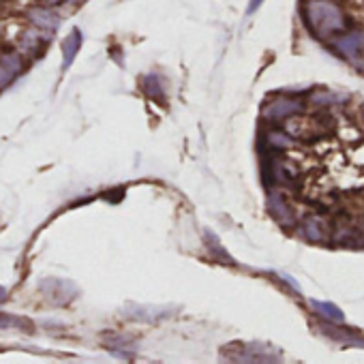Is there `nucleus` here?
Returning <instances> with one entry per match:
<instances>
[{"instance_id":"39448f33","label":"nucleus","mask_w":364,"mask_h":364,"mask_svg":"<svg viewBox=\"0 0 364 364\" xmlns=\"http://www.w3.org/2000/svg\"><path fill=\"white\" fill-rule=\"evenodd\" d=\"M302 112H304V103L302 101H294V99H277V101H270L264 107L266 118H272V120L291 118V116L302 114Z\"/></svg>"},{"instance_id":"9b49d317","label":"nucleus","mask_w":364,"mask_h":364,"mask_svg":"<svg viewBox=\"0 0 364 364\" xmlns=\"http://www.w3.org/2000/svg\"><path fill=\"white\" fill-rule=\"evenodd\" d=\"M0 328H22V330H31V323L22 321L20 317L0 315Z\"/></svg>"},{"instance_id":"2eb2a0df","label":"nucleus","mask_w":364,"mask_h":364,"mask_svg":"<svg viewBox=\"0 0 364 364\" xmlns=\"http://www.w3.org/2000/svg\"><path fill=\"white\" fill-rule=\"evenodd\" d=\"M67 3H77V0H67Z\"/></svg>"},{"instance_id":"f8f14e48","label":"nucleus","mask_w":364,"mask_h":364,"mask_svg":"<svg viewBox=\"0 0 364 364\" xmlns=\"http://www.w3.org/2000/svg\"><path fill=\"white\" fill-rule=\"evenodd\" d=\"M14 73L5 67V65H0V90H3L5 86H9L11 82H14Z\"/></svg>"},{"instance_id":"ddd939ff","label":"nucleus","mask_w":364,"mask_h":364,"mask_svg":"<svg viewBox=\"0 0 364 364\" xmlns=\"http://www.w3.org/2000/svg\"><path fill=\"white\" fill-rule=\"evenodd\" d=\"M264 3V0H251V5H249V14H253L259 5Z\"/></svg>"},{"instance_id":"f03ea898","label":"nucleus","mask_w":364,"mask_h":364,"mask_svg":"<svg viewBox=\"0 0 364 364\" xmlns=\"http://www.w3.org/2000/svg\"><path fill=\"white\" fill-rule=\"evenodd\" d=\"M298 230L311 242H328V240H332V219H328V215L326 217L306 215L300 221Z\"/></svg>"},{"instance_id":"0eeeda50","label":"nucleus","mask_w":364,"mask_h":364,"mask_svg":"<svg viewBox=\"0 0 364 364\" xmlns=\"http://www.w3.org/2000/svg\"><path fill=\"white\" fill-rule=\"evenodd\" d=\"M28 20H31L39 31H48V33H54L56 26H58V22H60L50 9H31V11H28Z\"/></svg>"},{"instance_id":"4468645a","label":"nucleus","mask_w":364,"mask_h":364,"mask_svg":"<svg viewBox=\"0 0 364 364\" xmlns=\"http://www.w3.org/2000/svg\"><path fill=\"white\" fill-rule=\"evenodd\" d=\"M7 300V289L5 287H0V304H3Z\"/></svg>"},{"instance_id":"f257e3e1","label":"nucleus","mask_w":364,"mask_h":364,"mask_svg":"<svg viewBox=\"0 0 364 364\" xmlns=\"http://www.w3.org/2000/svg\"><path fill=\"white\" fill-rule=\"evenodd\" d=\"M304 20L309 31L321 39H334L347 28V18L336 0H306Z\"/></svg>"},{"instance_id":"1a4fd4ad","label":"nucleus","mask_w":364,"mask_h":364,"mask_svg":"<svg viewBox=\"0 0 364 364\" xmlns=\"http://www.w3.org/2000/svg\"><path fill=\"white\" fill-rule=\"evenodd\" d=\"M0 65H5L14 75H20L26 67L24 58L20 56V52H14V50H5L0 52Z\"/></svg>"},{"instance_id":"20e7f679","label":"nucleus","mask_w":364,"mask_h":364,"mask_svg":"<svg viewBox=\"0 0 364 364\" xmlns=\"http://www.w3.org/2000/svg\"><path fill=\"white\" fill-rule=\"evenodd\" d=\"M50 37H52V33L46 35V31L26 28V31H22L20 37H18V48H20V52H22L24 56L33 58V56H37V54L41 52L43 41H48Z\"/></svg>"},{"instance_id":"423d86ee","label":"nucleus","mask_w":364,"mask_h":364,"mask_svg":"<svg viewBox=\"0 0 364 364\" xmlns=\"http://www.w3.org/2000/svg\"><path fill=\"white\" fill-rule=\"evenodd\" d=\"M268 210L274 215V219L281 223V225H291L294 221H296V215H294V208H291V204L283 198V196H279V193H272L270 198H268Z\"/></svg>"},{"instance_id":"6e6552de","label":"nucleus","mask_w":364,"mask_h":364,"mask_svg":"<svg viewBox=\"0 0 364 364\" xmlns=\"http://www.w3.org/2000/svg\"><path fill=\"white\" fill-rule=\"evenodd\" d=\"M80 46H82V33L75 28V31H71V35L63 41V63H65L63 67H65V69L71 67L75 54L80 52Z\"/></svg>"},{"instance_id":"7ed1b4c3","label":"nucleus","mask_w":364,"mask_h":364,"mask_svg":"<svg viewBox=\"0 0 364 364\" xmlns=\"http://www.w3.org/2000/svg\"><path fill=\"white\" fill-rule=\"evenodd\" d=\"M332 50L347 58V60H358L364 54V33L362 31H351V33H343L334 39H330Z\"/></svg>"},{"instance_id":"9d476101","label":"nucleus","mask_w":364,"mask_h":364,"mask_svg":"<svg viewBox=\"0 0 364 364\" xmlns=\"http://www.w3.org/2000/svg\"><path fill=\"white\" fill-rule=\"evenodd\" d=\"M311 306H313V309H315L323 319H330V321H334V323H341V321L345 319V317H343V313H341L334 304H330V302L326 304V302L313 300V302H311Z\"/></svg>"}]
</instances>
